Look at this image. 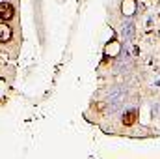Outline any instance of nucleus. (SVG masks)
<instances>
[{
    "instance_id": "nucleus-2",
    "label": "nucleus",
    "mask_w": 160,
    "mask_h": 159,
    "mask_svg": "<svg viewBox=\"0 0 160 159\" xmlns=\"http://www.w3.org/2000/svg\"><path fill=\"white\" fill-rule=\"evenodd\" d=\"M11 34H13L11 28L2 21V23H0V43H8V41L11 40Z\"/></svg>"
},
{
    "instance_id": "nucleus-1",
    "label": "nucleus",
    "mask_w": 160,
    "mask_h": 159,
    "mask_svg": "<svg viewBox=\"0 0 160 159\" xmlns=\"http://www.w3.org/2000/svg\"><path fill=\"white\" fill-rule=\"evenodd\" d=\"M13 15H15L13 6H11L9 2H0V21L8 23V21H11V19H13Z\"/></svg>"
},
{
    "instance_id": "nucleus-3",
    "label": "nucleus",
    "mask_w": 160,
    "mask_h": 159,
    "mask_svg": "<svg viewBox=\"0 0 160 159\" xmlns=\"http://www.w3.org/2000/svg\"><path fill=\"white\" fill-rule=\"evenodd\" d=\"M123 122H125L127 125H132V123L136 122V112H134V111L127 112V114H125V118H123Z\"/></svg>"
}]
</instances>
